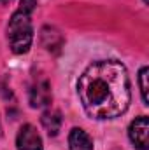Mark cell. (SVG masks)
<instances>
[{"label":"cell","mask_w":149,"mask_h":150,"mask_svg":"<svg viewBox=\"0 0 149 150\" xmlns=\"http://www.w3.org/2000/svg\"><path fill=\"white\" fill-rule=\"evenodd\" d=\"M77 94L91 119H114L126 112L132 93L126 67L117 59L91 63L77 80Z\"/></svg>","instance_id":"obj_1"},{"label":"cell","mask_w":149,"mask_h":150,"mask_svg":"<svg viewBox=\"0 0 149 150\" xmlns=\"http://www.w3.org/2000/svg\"><path fill=\"white\" fill-rule=\"evenodd\" d=\"M35 0H21L19 9L11 16L7 26V38L12 52L25 54L28 52L34 40V26H32V12L35 11Z\"/></svg>","instance_id":"obj_2"},{"label":"cell","mask_w":149,"mask_h":150,"mask_svg":"<svg viewBox=\"0 0 149 150\" xmlns=\"http://www.w3.org/2000/svg\"><path fill=\"white\" fill-rule=\"evenodd\" d=\"M149 120L146 115H142V117H137L132 124H130V127H128V136H130V140H132V143L137 147L139 150H148L149 149Z\"/></svg>","instance_id":"obj_3"},{"label":"cell","mask_w":149,"mask_h":150,"mask_svg":"<svg viewBox=\"0 0 149 150\" xmlns=\"http://www.w3.org/2000/svg\"><path fill=\"white\" fill-rule=\"evenodd\" d=\"M18 150H42V140L32 124H25L16 138Z\"/></svg>","instance_id":"obj_4"},{"label":"cell","mask_w":149,"mask_h":150,"mask_svg":"<svg viewBox=\"0 0 149 150\" xmlns=\"http://www.w3.org/2000/svg\"><path fill=\"white\" fill-rule=\"evenodd\" d=\"M30 105L34 108H42V107H47L53 100V94H51V86L47 80H39L32 86L30 89Z\"/></svg>","instance_id":"obj_5"},{"label":"cell","mask_w":149,"mask_h":150,"mask_svg":"<svg viewBox=\"0 0 149 150\" xmlns=\"http://www.w3.org/2000/svg\"><path fill=\"white\" fill-rule=\"evenodd\" d=\"M69 147L70 150H93V140L84 129L74 127L69 134Z\"/></svg>","instance_id":"obj_6"},{"label":"cell","mask_w":149,"mask_h":150,"mask_svg":"<svg viewBox=\"0 0 149 150\" xmlns=\"http://www.w3.org/2000/svg\"><path fill=\"white\" fill-rule=\"evenodd\" d=\"M40 124L49 136H56L62 129V113L58 110H46L40 117Z\"/></svg>","instance_id":"obj_7"},{"label":"cell","mask_w":149,"mask_h":150,"mask_svg":"<svg viewBox=\"0 0 149 150\" xmlns=\"http://www.w3.org/2000/svg\"><path fill=\"white\" fill-rule=\"evenodd\" d=\"M40 38H42V44H44V47H46L47 51H58L60 45L63 44L60 32H58L56 28H53V26H46V28H42Z\"/></svg>","instance_id":"obj_8"},{"label":"cell","mask_w":149,"mask_h":150,"mask_svg":"<svg viewBox=\"0 0 149 150\" xmlns=\"http://www.w3.org/2000/svg\"><path fill=\"white\" fill-rule=\"evenodd\" d=\"M148 74H149L148 67H142L140 72H139V84H140V93H142V101H144V105H149V100H148Z\"/></svg>","instance_id":"obj_9"},{"label":"cell","mask_w":149,"mask_h":150,"mask_svg":"<svg viewBox=\"0 0 149 150\" xmlns=\"http://www.w3.org/2000/svg\"><path fill=\"white\" fill-rule=\"evenodd\" d=\"M11 0H0V4H9Z\"/></svg>","instance_id":"obj_10"},{"label":"cell","mask_w":149,"mask_h":150,"mask_svg":"<svg viewBox=\"0 0 149 150\" xmlns=\"http://www.w3.org/2000/svg\"><path fill=\"white\" fill-rule=\"evenodd\" d=\"M144 4H149V0H144Z\"/></svg>","instance_id":"obj_11"}]
</instances>
